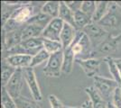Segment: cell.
<instances>
[{
	"label": "cell",
	"instance_id": "obj_1",
	"mask_svg": "<svg viewBox=\"0 0 121 108\" xmlns=\"http://www.w3.org/2000/svg\"><path fill=\"white\" fill-rule=\"evenodd\" d=\"M93 81H94V88H96L97 91L99 93V95L107 102L112 101L115 90L117 88H120L119 85L114 79L107 78L101 76L94 77Z\"/></svg>",
	"mask_w": 121,
	"mask_h": 108
},
{
	"label": "cell",
	"instance_id": "obj_2",
	"mask_svg": "<svg viewBox=\"0 0 121 108\" xmlns=\"http://www.w3.org/2000/svg\"><path fill=\"white\" fill-rule=\"evenodd\" d=\"M105 30L106 29H120L121 28V8L116 4L111 2L110 7L107 15L99 23Z\"/></svg>",
	"mask_w": 121,
	"mask_h": 108
},
{
	"label": "cell",
	"instance_id": "obj_3",
	"mask_svg": "<svg viewBox=\"0 0 121 108\" xmlns=\"http://www.w3.org/2000/svg\"><path fill=\"white\" fill-rule=\"evenodd\" d=\"M63 64V51L52 54L43 68V74L47 77H59L62 72Z\"/></svg>",
	"mask_w": 121,
	"mask_h": 108
},
{
	"label": "cell",
	"instance_id": "obj_4",
	"mask_svg": "<svg viewBox=\"0 0 121 108\" xmlns=\"http://www.w3.org/2000/svg\"><path fill=\"white\" fill-rule=\"evenodd\" d=\"M121 43V33L117 34L116 36L108 35L104 41L101 42L100 44L96 48V50L93 52V54H98V55H101L103 57V59H105L108 57V54L115 52L118 45ZM92 54V58L93 55Z\"/></svg>",
	"mask_w": 121,
	"mask_h": 108
},
{
	"label": "cell",
	"instance_id": "obj_5",
	"mask_svg": "<svg viewBox=\"0 0 121 108\" xmlns=\"http://www.w3.org/2000/svg\"><path fill=\"white\" fill-rule=\"evenodd\" d=\"M82 32L91 40L93 48H97L106 39L108 32L97 23H91L82 30Z\"/></svg>",
	"mask_w": 121,
	"mask_h": 108
},
{
	"label": "cell",
	"instance_id": "obj_6",
	"mask_svg": "<svg viewBox=\"0 0 121 108\" xmlns=\"http://www.w3.org/2000/svg\"><path fill=\"white\" fill-rule=\"evenodd\" d=\"M25 82L24 70L23 68H17L15 70V74L11 77L7 85L4 87L7 90V92L10 94V96L14 99H16L21 96V91L24 87V83Z\"/></svg>",
	"mask_w": 121,
	"mask_h": 108
},
{
	"label": "cell",
	"instance_id": "obj_7",
	"mask_svg": "<svg viewBox=\"0 0 121 108\" xmlns=\"http://www.w3.org/2000/svg\"><path fill=\"white\" fill-rule=\"evenodd\" d=\"M63 25H64V22L59 17L52 18L50 21V23L45 26L44 30L42 32L41 37L46 40L60 41V33L62 31Z\"/></svg>",
	"mask_w": 121,
	"mask_h": 108
},
{
	"label": "cell",
	"instance_id": "obj_8",
	"mask_svg": "<svg viewBox=\"0 0 121 108\" xmlns=\"http://www.w3.org/2000/svg\"><path fill=\"white\" fill-rule=\"evenodd\" d=\"M24 70V76H25V82L27 84L30 93L33 96V99L36 101V102H39L43 99V96H42V92H41L40 87H39V84L38 81L36 79V76L35 70L33 68H23Z\"/></svg>",
	"mask_w": 121,
	"mask_h": 108
},
{
	"label": "cell",
	"instance_id": "obj_9",
	"mask_svg": "<svg viewBox=\"0 0 121 108\" xmlns=\"http://www.w3.org/2000/svg\"><path fill=\"white\" fill-rule=\"evenodd\" d=\"M75 62L82 68L87 77H93L99 76V66H100L101 60L96 58H91L87 60H79L77 59Z\"/></svg>",
	"mask_w": 121,
	"mask_h": 108
},
{
	"label": "cell",
	"instance_id": "obj_10",
	"mask_svg": "<svg viewBox=\"0 0 121 108\" xmlns=\"http://www.w3.org/2000/svg\"><path fill=\"white\" fill-rule=\"evenodd\" d=\"M34 16H35V7L34 5L30 3L28 5H22L19 8H17L13 14V16H11L10 19L16 22L20 25L24 26Z\"/></svg>",
	"mask_w": 121,
	"mask_h": 108
},
{
	"label": "cell",
	"instance_id": "obj_11",
	"mask_svg": "<svg viewBox=\"0 0 121 108\" xmlns=\"http://www.w3.org/2000/svg\"><path fill=\"white\" fill-rule=\"evenodd\" d=\"M33 56L27 54H15L5 58L6 61L15 68H25L30 67Z\"/></svg>",
	"mask_w": 121,
	"mask_h": 108
},
{
	"label": "cell",
	"instance_id": "obj_12",
	"mask_svg": "<svg viewBox=\"0 0 121 108\" xmlns=\"http://www.w3.org/2000/svg\"><path fill=\"white\" fill-rule=\"evenodd\" d=\"M76 33H77V30L74 27L64 23V25L60 33V43L62 45L63 50H66L67 48L71 46L75 39Z\"/></svg>",
	"mask_w": 121,
	"mask_h": 108
},
{
	"label": "cell",
	"instance_id": "obj_13",
	"mask_svg": "<svg viewBox=\"0 0 121 108\" xmlns=\"http://www.w3.org/2000/svg\"><path fill=\"white\" fill-rule=\"evenodd\" d=\"M44 26L37 24H26L23 27L22 31V40L26 41L31 38L41 37L42 32L44 30Z\"/></svg>",
	"mask_w": 121,
	"mask_h": 108
},
{
	"label": "cell",
	"instance_id": "obj_14",
	"mask_svg": "<svg viewBox=\"0 0 121 108\" xmlns=\"http://www.w3.org/2000/svg\"><path fill=\"white\" fill-rule=\"evenodd\" d=\"M21 45L27 51L28 54L31 56H35L43 49V38L37 37V38H31L26 41H22Z\"/></svg>",
	"mask_w": 121,
	"mask_h": 108
},
{
	"label": "cell",
	"instance_id": "obj_15",
	"mask_svg": "<svg viewBox=\"0 0 121 108\" xmlns=\"http://www.w3.org/2000/svg\"><path fill=\"white\" fill-rule=\"evenodd\" d=\"M84 91L89 96V99L93 104V108H108V102L101 96L94 87H87Z\"/></svg>",
	"mask_w": 121,
	"mask_h": 108
},
{
	"label": "cell",
	"instance_id": "obj_16",
	"mask_svg": "<svg viewBox=\"0 0 121 108\" xmlns=\"http://www.w3.org/2000/svg\"><path fill=\"white\" fill-rule=\"evenodd\" d=\"M16 69L17 68L11 66L6 61L5 59L2 60V63H1V86L2 87H5L7 85V83L9 82V80L15 74Z\"/></svg>",
	"mask_w": 121,
	"mask_h": 108
},
{
	"label": "cell",
	"instance_id": "obj_17",
	"mask_svg": "<svg viewBox=\"0 0 121 108\" xmlns=\"http://www.w3.org/2000/svg\"><path fill=\"white\" fill-rule=\"evenodd\" d=\"M76 60V56L72 51V47L70 46L66 50H63V64L62 72L65 74H70L72 71L73 63Z\"/></svg>",
	"mask_w": 121,
	"mask_h": 108
},
{
	"label": "cell",
	"instance_id": "obj_18",
	"mask_svg": "<svg viewBox=\"0 0 121 108\" xmlns=\"http://www.w3.org/2000/svg\"><path fill=\"white\" fill-rule=\"evenodd\" d=\"M60 1H47L41 7V13L52 18L59 17Z\"/></svg>",
	"mask_w": 121,
	"mask_h": 108
},
{
	"label": "cell",
	"instance_id": "obj_19",
	"mask_svg": "<svg viewBox=\"0 0 121 108\" xmlns=\"http://www.w3.org/2000/svg\"><path fill=\"white\" fill-rule=\"evenodd\" d=\"M59 18L61 19L65 24H68L74 27L76 29L75 22H74V12L71 10L67 5L64 1H60V12H59Z\"/></svg>",
	"mask_w": 121,
	"mask_h": 108
},
{
	"label": "cell",
	"instance_id": "obj_20",
	"mask_svg": "<svg viewBox=\"0 0 121 108\" xmlns=\"http://www.w3.org/2000/svg\"><path fill=\"white\" fill-rule=\"evenodd\" d=\"M110 5L111 2H108V1H97L96 10L93 15V17H92V22L99 23L108 12Z\"/></svg>",
	"mask_w": 121,
	"mask_h": 108
},
{
	"label": "cell",
	"instance_id": "obj_21",
	"mask_svg": "<svg viewBox=\"0 0 121 108\" xmlns=\"http://www.w3.org/2000/svg\"><path fill=\"white\" fill-rule=\"evenodd\" d=\"M74 22L77 31H82L87 25L92 23V17L79 10L74 13Z\"/></svg>",
	"mask_w": 121,
	"mask_h": 108
},
{
	"label": "cell",
	"instance_id": "obj_22",
	"mask_svg": "<svg viewBox=\"0 0 121 108\" xmlns=\"http://www.w3.org/2000/svg\"><path fill=\"white\" fill-rule=\"evenodd\" d=\"M103 60L106 61L108 68V70L110 72L111 76L113 77V79L119 85V87L121 88L120 73H119V70H118V68L117 67L116 63L114 61V58H112V57H107V58L103 59Z\"/></svg>",
	"mask_w": 121,
	"mask_h": 108
},
{
	"label": "cell",
	"instance_id": "obj_23",
	"mask_svg": "<svg viewBox=\"0 0 121 108\" xmlns=\"http://www.w3.org/2000/svg\"><path fill=\"white\" fill-rule=\"evenodd\" d=\"M1 104L3 108H17L15 99L11 96L4 87L1 88Z\"/></svg>",
	"mask_w": 121,
	"mask_h": 108
},
{
	"label": "cell",
	"instance_id": "obj_24",
	"mask_svg": "<svg viewBox=\"0 0 121 108\" xmlns=\"http://www.w3.org/2000/svg\"><path fill=\"white\" fill-rule=\"evenodd\" d=\"M43 49L50 55L56 53V52H59L60 51H63V48H62L60 41H51V40H46V39H43Z\"/></svg>",
	"mask_w": 121,
	"mask_h": 108
},
{
	"label": "cell",
	"instance_id": "obj_25",
	"mask_svg": "<svg viewBox=\"0 0 121 108\" xmlns=\"http://www.w3.org/2000/svg\"><path fill=\"white\" fill-rule=\"evenodd\" d=\"M50 56L51 55L46 52L44 49H42L37 54H35V56L33 57L32 61H31V64H30V68H34L35 67L40 65L42 63H43L44 61H48Z\"/></svg>",
	"mask_w": 121,
	"mask_h": 108
},
{
	"label": "cell",
	"instance_id": "obj_26",
	"mask_svg": "<svg viewBox=\"0 0 121 108\" xmlns=\"http://www.w3.org/2000/svg\"><path fill=\"white\" fill-rule=\"evenodd\" d=\"M17 108H40L36 101L31 100L29 98L21 96L18 98L15 99Z\"/></svg>",
	"mask_w": 121,
	"mask_h": 108
},
{
	"label": "cell",
	"instance_id": "obj_27",
	"mask_svg": "<svg viewBox=\"0 0 121 108\" xmlns=\"http://www.w3.org/2000/svg\"><path fill=\"white\" fill-rule=\"evenodd\" d=\"M81 10L83 13L87 14L88 16L93 17V15L96 10V2L95 1H83Z\"/></svg>",
	"mask_w": 121,
	"mask_h": 108
},
{
	"label": "cell",
	"instance_id": "obj_28",
	"mask_svg": "<svg viewBox=\"0 0 121 108\" xmlns=\"http://www.w3.org/2000/svg\"><path fill=\"white\" fill-rule=\"evenodd\" d=\"M49 102L51 104V108H63L64 105L62 104L61 101L54 95H50L48 96Z\"/></svg>",
	"mask_w": 121,
	"mask_h": 108
},
{
	"label": "cell",
	"instance_id": "obj_29",
	"mask_svg": "<svg viewBox=\"0 0 121 108\" xmlns=\"http://www.w3.org/2000/svg\"><path fill=\"white\" fill-rule=\"evenodd\" d=\"M112 103L117 108H121V88H117L114 92Z\"/></svg>",
	"mask_w": 121,
	"mask_h": 108
},
{
	"label": "cell",
	"instance_id": "obj_30",
	"mask_svg": "<svg viewBox=\"0 0 121 108\" xmlns=\"http://www.w3.org/2000/svg\"><path fill=\"white\" fill-rule=\"evenodd\" d=\"M64 2H65L66 5L71 10H72L75 13L77 11L81 10V5H82V2L83 1H64Z\"/></svg>",
	"mask_w": 121,
	"mask_h": 108
},
{
	"label": "cell",
	"instance_id": "obj_31",
	"mask_svg": "<svg viewBox=\"0 0 121 108\" xmlns=\"http://www.w3.org/2000/svg\"><path fill=\"white\" fill-rule=\"evenodd\" d=\"M81 108H93V104L91 100L89 99V100H86L85 102L81 104Z\"/></svg>",
	"mask_w": 121,
	"mask_h": 108
},
{
	"label": "cell",
	"instance_id": "obj_32",
	"mask_svg": "<svg viewBox=\"0 0 121 108\" xmlns=\"http://www.w3.org/2000/svg\"><path fill=\"white\" fill-rule=\"evenodd\" d=\"M114 61H115L118 70H119L120 77H121V58H117V59H115V58H114Z\"/></svg>",
	"mask_w": 121,
	"mask_h": 108
},
{
	"label": "cell",
	"instance_id": "obj_33",
	"mask_svg": "<svg viewBox=\"0 0 121 108\" xmlns=\"http://www.w3.org/2000/svg\"><path fill=\"white\" fill-rule=\"evenodd\" d=\"M108 108H117V107L114 105V104L112 103V101H110V102H108Z\"/></svg>",
	"mask_w": 121,
	"mask_h": 108
},
{
	"label": "cell",
	"instance_id": "obj_34",
	"mask_svg": "<svg viewBox=\"0 0 121 108\" xmlns=\"http://www.w3.org/2000/svg\"><path fill=\"white\" fill-rule=\"evenodd\" d=\"M63 108H81V106H79V107H71V106H64Z\"/></svg>",
	"mask_w": 121,
	"mask_h": 108
},
{
	"label": "cell",
	"instance_id": "obj_35",
	"mask_svg": "<svg viewBox=\"0 0 121 108\" xmlns=\"http://www.w3.org/2000/svg\"><path fill=\"white\" fill-rule=\"evenodd\" d=\"M2 108H3V107H2Z\"/></svg>",
	"mask_w": 121,
	"mask_h": 108
}]
</instances>
